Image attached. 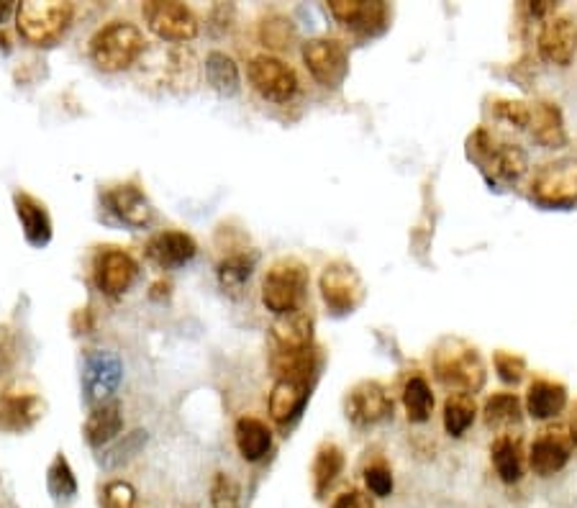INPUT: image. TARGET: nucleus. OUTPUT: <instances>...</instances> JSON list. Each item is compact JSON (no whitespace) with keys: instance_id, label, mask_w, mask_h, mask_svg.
<instances>
[{"instance_id":"2eb2a0df","label":"nucleus","mask_w":577,"mask_h":508,"mask_svg":"<svg viewBox=\"0 0 577 508\" xmlns=\"http://www.w3.org/2000/svg\"><path fill=\"white\" fill-rule=\"evenodd\" d=\"M393 414V401L375 380H362L347 396V419L354 426H375Z\"/></svg>"},{"instance_id":"c756f323","label":"nucleus","mask_w":577,"mask_h":508,"mask_svg":"<svg viewBox=\"0 0 577 508\" xmlns=\"http://www.w3.org/2000/svg\"><path fill=\"white\" fill-rule=\"evenodd\" d=\"M477 416L475 398L467 393H449L444 401V429L449 437H462Z\"/></svg>"},{"instance_id":"4be33fe9","label":"nucleus","mask_w":577,"mask_h":508,"mask_svg":"<svg viewBox=\"0 0 577 508\" xmlns=\"http://www.w3.org/2000/svg\"><path fill=\"white\" fill-rule=\"evenodd\" d=\"M13 206H16V216L21 221L26 242L36 249L47 247L52 242V219H49L44 203H39L29 193H16L13 195Z\"/></svg>"},{"instance_id":"a19ab883","label":"nucleus","mask_w":577,"mask_h":508,"mask_svg":"<svg viewBox=\"0 0 577 508\" xmlns=\"http://www.w3.org/2000/svg\"><path fill=\"white\" fill-rule=\"evenodd\" d=\"M334 508H372V501L362 491H349L336 498Z\"/></svg>"},{"instance_id":"cd10ccee","label":"nucleus","mask_w":577,"mask_h":508,"mask_svg":"<svg viewBox=\"0 0 577 508\" xmlns=\"http://www.w3.org/2000/svg\"><path fill=\"white\" fill-rule=\"evenodd\" d=\"M254 262H257V257L247 252L229 254V257L218 262V283H221L224 293H229V296H239V293H242L244 285L252 278Z\"/></svg>"},{"instance_id":"f8f14e48","label":"nucleus","mask_w":577,"mask_h":508,"mask_svg":"<svg viewBox=\"0 0 577 508\" xmlns=\"http://www.w3.org/2000/svg\"><path fill=\"white\" fill-rule=\"evenodd\" d=\"M121 380H124V365L118 355L106 352V349L90 352L83 365V393L90 406L95 408L111 401Z\"/></svg>"},{"instance_id":"ea45409f","label":"nucleus","mask_w":577,"mask_h":508,"mask_svg":"<svg viewBox=\"0 0 577 508\" xmlns=\"http://www.w3.org/2000/svg\"><path fill=\"white\" fill-rule=\"evenodd\" d=\"M365 483H367V488H370V493H375V496H380V498L393 493V475H390V470H385V467H380V465L367 467Z\"/></svg>"},{"instance_id":"37998d69","label":"nucleus","mask_w":577,"mask_h":508,"mask_svg":"<svg viewBox=\"0 0 577 508\" xmlns=\"http://www.w3.org/2000/svg\"><path fill=\"white\" fill-rule=\"evenodd\" d=\"M572 429L577 432V403H575V414H572Z\"/></svg>"},{"instance_id":"412c9836","label":"nucleus","mask_w":577,"mask_h":508,"mask_svg":"<svg viewBox=\"0 0 577 508\" xmlns=\"http://www.w3.org/2000/svg\"><path fill=\"white\" fill-rule=\"evenodd\" d=\"M108 206L116 213L118 219L124 224L134 226V229H144V226L152 221L154 208L149 203V198L144 195V190L134 183L116 185V188L108 193Z\"/></svg>"},{"instance_id":"e433bc0d","label":"nucleus","mask_w":577,"mask_h":508,"mask_svg":"<svg viewBox=\"0 0 577 508\" xmlns=\"http://www.w3.org/2000/svg\"><path fill=\"white\" fill-rule=\"evenodd\" d=\"M213 508H239V485L226 473H218L211 485Z\"/></svg>"},{"instance_id":"72a5a7b5","label":"nucleus","mask_w":577,"mask_h":508,"mask_svg":"<svg viewBox=\"0 0 577 508\" xmlns=\"http://www.w3.org/2000/svg\"><path fill=\"white\" fill-rule=\"evenodd\" d=\"M295 39V26L283 13H270L262 18L260 42L270 49H288Z\"/></svg>"},{"instance_id":"aec40b11","label":"nucleus","mask_w":577,"mask_h":508,"mask_svg":"<svg viewBox=\"0 0 577 508\" xmlns=\"http://www.w3.org/2000/svg\"><path fill=\"white\" fill-rule=\"evenodd\" d=\"M526 129L544 149H562L567 144L565 119H562L560 106L552 101L529 103V124H526Z\"/></svg>"},{"instance_id":"0eeeda50","label":"nucleus","mask_w":577,"mask_h":508,"mask_svg":"<svg viewBox=\"0 0 577 508\" xmlns=\"http://www.w3.org/2000/svg\"><path fill=\"white\" fill-rule=\"evenodd\" d=\"M321 298L329 306L331 314L344 316L352 314L365 301V283H362L360 272L354 270L349 262H331L321 272L318 280Z\"/></svg>"},{"instance_id":"f03ea898","label":"nucleus","mask_w":577,"mask_h":508,"mask_svg":"<svg viewBox=\"0 0 577 508\" xmlns=\"http://www.w3.org/2000/svg\"><path fill=\"white\" fill-rule=\"evenodd\" d=\"M147 49L142 29L129 21H111L90 39V60L103 72L129 70Z\"/></svg>"},{"instance_id":"c9c22d12","label":"nucleus","mask_w":577,"mask_h":508,"mask_svg":"<svg viewBox=\"0 0 577 508\" xmlns=\"http://www.w3.org/2000/svg\"><path fill=\"white\" fill-rule=\"evenodd\" d=\"M49 488H52V493H57V496H75L77 491V480L75 475H72L70 465H67V460L62 455L54 460V465L49 467Z\"/></svg>"},{"instance_id":"2f4dec72","label":"nucleus","mask_w":577,"mask_h":508,"mask_svg":"<svg viewBox=\"0 0 577 508\" xmlns=\"http://www.w3.org/2000/svg\"><path fill=\"white\" fill-rule=\"evenodd\" d=\"M403 406H406V416L413 424H424L431 419L434 411V393H431L429 383L424 378H411L403 388Z\"/></svg>"},{"instance_id":"f257e3e1","label":"nucleus","mask_w":577,"mask_h":508,"mask_svg":"<svg viewBox=\"0 0 577 508\" xmlns=\"http://www.w3.org/2000/svg\"><path fill=\"white\" fill-rule=\"evenodd\" d=\"M434 375L436 380L454 393L475 396L485 385V362L477 352V347L467 344L465 339L447 337L436 344L434 349Z\"/></svg>"},{"instance_id":"20e7f679","label":"nucleus","mask_w":577,"mask_h":508,"mask_svg":"<svg viewBox=\"0 0 577 508\" xmlns=\"http://www.w3.org/2000/svg\"><path fill=\"white\" fill-rule=\"evenodd\" d=\"M308 288V270L298 260H280L267 270L262 280V303L275 316H285L301 308Z\"/></svg>"},{"instance_id":"5701e85b","label":"nucleus","mask_w":577,"mask_h":508,"mask_svg":"<svg viewBox=\"0 0 577 508\" xmlns=\"http://www.w3.org/2000/svg\"><path fill=\"white\" fill-rule=\"evenodd\" d=\"M272 342L277 352H303L313 347V319L298 308L285 316H277L272 324Z\"/></svg>"},{"instance_id":"c85d7f7f","label":"nucleus","mask_w":577,"mask_h":508,"mask_svg":"<svg viewBox=\"0 0 577 508\" xmlns=\"http://www.w3.org/2000/svg\"><path fill=\"white\" fill-rule=\"evenodd\" d=\"M206 77L211 88L221 95L239 93L242 77H239V67L224 52H211L206 57Z\"/></svg>"},{"instance_id":"4468645a","label":"nucleus","mask_w":577,"mask_h":508,"mask_svg":"<svg viewBox=\"0 0 577 508\" xmlns=\"http://www.w3.org/2000/svg\"><path fill=\"white\" fill-rule=\"evenodd\" d=\"M536 47L542 60L554 67H567L577 52V21L572 16H552L542 24Z\"/></svg>"},{"instance_id":"39448f33","label":"nucleus","mask_w":577,"mask_h":508,"mask_svg":"<svg viewBox=\"0 0 577 508\" xmlns=\"http://www.w3.org/2000/svg\"><path fill=\"white\" fill-rule=\"evenodd\" d=\"M72 6L70 3H39V0H29L16 8V26L18 34L24 36L26 42L34 47H47V44L57 42L59 36L65 34L67 26L72 21Z\"/></svg>"},{"instance_id":"dca6fc26","label":"nucleus","mask_w":577,"mask_h":508,"mask_svg":"<svg viewBox=\"0 0 577 508\" xmlns=\"http://www.w3.org/2000/svg\"><path fill=\"white\" fill-rule=\"evenodd\" d=\"M139 275V265L124 249H106L98 254L95 260V285L106 293V296H121L131 288V283Z\"/></svg>"},{"instance_id":"9d476101","label":"nucleus","mask_w":577,"mask_h":508,"mask_svg":"<svg viewBox=\"0 0 577 508\" xmlns=\"http://www.w3.org/2000/svg\"><path fill=\"white\" fill-rule=\"evenodd\" d=\"M303 65L324 88H339L349 75V54L336 39L318 36L303 44Z\"/></svg>"},{"instance_id":"a211bd4d","label":"nucleus","mask_w":577,"mask_h":508,"mask_svg":"<svg viewBox=\"0 0 577 508\" xmlns=\"http://www.w3.org/2000/svg\"><path fill=\"white\" fill-rule=\"evenodd\" d=\"M195 254H198V244L185 231H159L147 244V257L162 270H177L188 265Z\"/></svg>"},{"instance_id":"ddd939ff","label":"nucleus","mask_w":577,"mask_h":508,"mask_svg":"<svg viewBox=\"0 0 577 508\" xmlns=\"http://www.w3.org/2000/svg\"><path fill=\"white\" fill-rule=\"evenodd\" d=\"M331 16L362 36H375L388 29L390 8L383 0H331Z\"/></svg>"},{"instance_id":"6e6552de","label":"nucleus","mask_w":577,"mask_h":508,"mask_svg":"<svg viewBox=\"0 0 577 508\" xmlns=\"http://www.w3.org/2000/svg\"><path fill=\"white\" fill-rule=\"evenodd\" d=\"M577 447V432L570 424H552L539 432L529 449V465L539 478H552L570 462Z\"/></svg>"},{"instance_id":"7ed1b4c3","label":"nucleus","mask_w":577,"mask_h":508,"mask_svg":"<svg viewBox=\"0 0 577 508\" xmlns=\"http://www.w3.org/2000/svg\"><path fill=\"white\" fill-rule=\"evenodd\" d=\"M467 149H470L472 160H475L477 165H483V170L495 180L513 183V180H519L521 175L529 170V157H526V152L519 144L498 142V139L485 129H477L475 134L470 136Z\"/></svg>"},{"instance_id":"f3484780","label":"nucleus","mask_w":577,"mask_h":508,"mask_svg":"<svg viewBox=\"0 0 577 508\" xmlns=\"http://www.w3.org/2000/svg\"><path fill=\"white\" fill-rule=\"evenodd\" d=\"M44 403L31 393H16L6 390L0 393V432L21 434L42 419Z\"/></svg>"},{"instance_id":"4c0bfd02","label":"nucleus","mask_w":577,"mask_h":508,"mask_svg":"<svg viewBox=\"0 0 577 508\" xmlns=\"http://www.w3.org/2000/svg\"><path fill=\"white\" fill-rule=\"evenodd\" d=\"M103 503L106 508H136V491L126 480H111L103 488Z\"/></svg>"},{"instance_id":"79ce46f5","label":"nucleus","mask_w":577,"mask_h":508,"mask_svg":"<svg viewBox=\"0 0 577 508\" xmlns=\"http://www.w3.org/2000/svg\"><path fill=\"white\" fill-rule=\"evenodd\" d=\"M557 3H552V0H536V3H529V13L534 18H552V16H557Z\"/></svg>"},{"instance_id":"1a4fd4ad","label":"nucleus","mask_w":577,"mask_h":508,"mask_svg":"<svg viewBox=\"0 0 577 508\" xmlns=\"http://www.w3.org/2000/svg\"><path fill=\"white\" fill-rule=\"evenodd\" d=\"M249 83L257 93L272 103H288L298 93V75L288 62L272 54H257L249 62Z\"/></svg>"},{"instance_id":"473e14b6","label":"nucleus","mask_w":577,"mask_h":508,"mask_svg":"<svg viewBox=\"0 0 577 508\" xmlns=\"http://www.w3.org/2000/svg\"><path fill=\"white\" fill-rule=\"evenodd\" d=\"M483 419L490 429H506L521 421V401L513 393H495L485 401Z\"/></svg>"},{"instance_id":"9b49d317","label":"nucleus","mask_w":577,"mask_h":508,"mask_svg":"<svg viewBox=\"0 0 577 508\" xmlns=\"http://www.w3.org/2000/svg\"><path fill=\"white\" fill-rule=\"evenodd\" d=\"M147 26L154 36L165 42H190L198 36V18L185 3L175 0H152L142 8Z\"/></svg>"},{"instance_id":"393cba45","label":"nucleus","mask_w":577,"mask_h":508,"mask_svg":"<svg viewBox=\"0 0 577 508\" xmlns=\"http://www.w3.org/2000/svg\"><path fill=\"white\" fill-rule=\"evenodd\" d=\"M124 429V414L118 401H108L95 406L90 411L88 421H85V439L90 447H103V444L113 442Z\"/></svg>"},{"instance_id":"b1692460","label":"nucleus","mask_w":577,"mask_h":508,"mask_svg":"<svg viewBox=\"0 0 577 508\" xmlns=\"http://www.w3.org/2000/svg\"><path fill=\"white\" fill-rule=\"evenodd\" d=\"M567 406V388L562 383H554V380L539 378L529 385V393H526V411H529L531 419L547 421L560 416Z\"/></svg>"},{"instance_id":"f704fd0d","label":"nucleus","mask_w":577,"mask_h":508,"mask_svg":"<svg viewBox=\"0 0 577 508\" xmlns=\"http://www.w3.org/2000/svg\"><path fill=\"white\" fill-rule=\"evenodd\" d=\"M493 365L495 373L503 383H521V378L526 375V360L521 355H513V352H506V349H498L493 355Z\"/></svg>"},{"instance_id":"a878e982","label":"nucleus","mask_w":577,"mask_h":508,"mask_svg":"<svg viewBox=\"0 0 577 508\" xmlns=\"http://www.w3.org/2000/svg\"><path fill=\"white\" fill-rule=\"evenodd\" d=\"M234 439L239 455L247 462H260L272 449V432L267 429L265 421L254 419V416H244V419L236 421Z\"/></svg>"},{"instance_id":"7c9ffc66","label":"nucleus","mask_w":577,"mask_h":508,"mask_svg":"<svg viewBox=\"0 0 577 508\" xmlns=\"http://www.w3.org/2000/svg\"><path fill=\"white\" fill-rule=\"evenodd\" d=\"M344 470V455L336 444H324L316 452L313 460V485H316L318 496H324L329 491V485L334 483Z\"/></svg>"},{"instance_id":"423d86ee","label":"nucleus","mask_w":577,"mask_h":508,"mask_svg":"<svg viewBox=\"0 0 577 508\" xmlns=\"http://www.w3.org/2000/svg\"><path fill=\"white\" fill-rule=\"evenodd\" d=\"M531 201L542 208L567 211L577 203V160H554L542 165L531 180Z\"/></svg>"},{"instance_id":"58836bf2","label":"nucleus","mask_w":577,"mask_h":508,"mask_svg":"<svg viewBox=\"0 0 577 508\" xmlns=\"http://www.w3.org/2000/svg\"><path fill=\"white\" fill-rule=\"evenodd\" d=\"M493 113L516 129H526V124H529V103L524 101H495Z\"/></svg>"},{"instance_id":"6ab92c4d","label":"nucleus","mask_w":577,"mask_h":508,"mask_svg":"<svg viewBox=\"0 0 577 508\" xmlns=\"http://www.w3.org/2000/svg\"><path fill=\"white\" fill-rule=\"evenodd\" d=\"M308 398H311V380L277 378V383L272 385L270 403H267L272 421L285 426L293 419H298Z\"/></svg>"},{"instance_id":"bb28decb","label":"nucleus","mask_w":577,"mask_h":508,"mask_svg":"<svg viewBox=\"0 0 577 508\" xmlns=\"http://www.w3.org/2000/svg\"><path fill=\"white\" fill-rule=\"evenodd\" d=\"M490 460H493L495 473L503 483H519L524 475V452H521V439L513 434H501L490 447Z\"/></svg>"}]
</instances>
